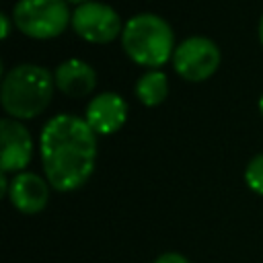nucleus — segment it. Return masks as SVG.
<instances>
[{
  "label": "nucleus",
  "instance_id": "obj_16",
  "mask_svg": "<svg viewBox=\"0 0 263 263\" xmlns=\"http://www.w3.org/2000/svg\"><path fill=\"white\" fill-rule=\"evenodd\" d=\"M259 39H261V45H263V14H261V21H259Z\"/></svg>",
  "mask_w": 263,
  "mask_h": 263
},
{
  "label": "nucleus",
  "instance_id": "obj_17",
  "mask_svg": "<svg viewBox=\"0 0 263 263\" xmlns=\"http://www.w3.org/2000/svg\"><path fill=\"white\" fill-rule=\"evenodd\" d=\"M68 2H72V4H86V2H92V0H68Z\"/></svg>",
  "mask_w": 263,
  "mask_h": 263
},
{
  "label": "nucleus",
  "instance_id": "obj_5",
  "mask_svg": "<svg viewBox=\"0 0 263 263\" xmlns=\"http://www.w3.org/2000/svg\"><path fill=\"white\" fill-rule=\"evenodd\" d=\"M173 66L181 78L189 82H201L218 70L220 49L208 37H187L185 41H181V45L175 47Z\"/></svg>",
  "mask_w": 263,
  "mask_h": 263
},
{
  "label": "nucleus",
  "instance_id": "obj_15",
  "mask_svg": "<svg viewBox=\"0 0 263 263\" xmlns=\"http://www.w3.org/2000/svg\"><path fill=\"white\" fill-rule=\"evenodd\" d=\"M8 189H10V185H8V181H6V173H2V175H0V193L4 195V193H8Z\"/></svg>",
  "mask_w": 263,
  "mask_h": 263
},
{
  "label": "nucleus",
  "instance_id": "obj_2",
  "mask_svg": "<svg viewBox=\"0 0 263 263\" xmlns=\"http://www.w3.org/2000/svg\"><path fill=\"white\" fill-rule=\"evenodd\" d=\"M51 74L37 64H18L2 80L0 101L12 119H31L43 113L53 92Z\"/></svg>",
  "mask_w": 263,
  "mask_h": 263
},
{
  "label": "nucleus",
  "instance_id": "obj_3",
  "mask_svg": "<svg viewBox=\"0 0 263 263\" xmlns=\"http://www.w3.org/2000/svg\"><path fill=\"white\" fill-rule=\"evenodd\" d=\"M121 43L136 64L154 70L175 53V35L171 25L152 12L132 16L123 27Z\"/></svg>",
  "mask_w": 263,
  "mask_h": 263
},
{
  "label": "nucleus",
  "instance_id": "obj_13",
  "mask_svg": "<svg viewBox=\"0 0 263 263\" xmlns=\"http://www.w3.org/2000/svg\"><path fill=\"white\" fill-rule=\"evenodd\" d=\"M154 263H189V259L187 257H183L181 253H162V255H158L156 259H154Z\"/></svg>",
  "mask_w": 263,
  "mask_h": 263
},
{
  "label": "nucleus",
  "instance_id": "obj_11",
  "mask_svg": "<svg viewBox=\"0 0 263 263\" xmlns=\"http://www.w3.org/2000/svg\"><path fill=\"white\" fill-rule=\"evenodd\" d=\"M168 95V80L166 74L160 70H150L136 82V97L146 107L160 105Z\"/></svg>",
  "mask_w": 263,
  "mask_h": 263
},
{
  "label": "nucleus",
  "instance_id": "obj_6",
  "mask_svg": "<svg viewBox=\"0 0 263 263\" xmlns=\"http://www.w3.org/2000/svg\"><path fill=\"white\" fill-rule=\"evenodd\" d=\"M72 27L82 39L90 43H109L119 33H123L121 18L115 8L95 0L76 6L72 14Z\"/></svg>",
  "mask_w": 263,
  "mask_h": 263
},
{
  "label": "nucleus",
  "instance_id": "obj_18",
  "mask_svg": "<svg viewBox=\"0 0 263 263\" xmlns=\"http://www.w3.org/2000/svg\"><path fill=\"white\" fill-rule=\"evenodd\" d=\"M259 111H261V115H263V95H261V99H259Z\"/></svg>",
  "mask_w": 263,
  "mask_h": 263
},
{
  "label": "nucleus",
  "instance_id": "obj_7",
  "mask_svg": "<svg viewBox=\"0 0 263 263\" xmlns=\"http://www.w3.org/2000/svg\"><path fill=\"white\" fill-rule=\"evenodd\" d=\"M0 138H2V156H0L2 173L23 171L33 154V140L29 129L18 119L4 117L0 121Z\"/></svg>",
  "mask_w": 263,
  "mask_h": 263
},
{
  "label": "nucleus",
  "instance_id": "obj_10",
  "mask_svg": "<svg viewBox=\"0 0 263 263\" xmlns=\"http://www.w3.org/2000/svg\"><path fill=\"white\" fill-rule=\"evenodd\" d=\"M53 82H55V86L64 95H68L72 99H80V97H86L95 88V84H97V72L86 62L72 58V60L62 62L55 68Z\"/></svg>",
  "mask_w": 263,
  "mask_h": 263
},
{
  "label": "nucleus",
  "instance_id": "obj_4",
  "mask_svg": "<svg viewBox=\"0 0 263 263\" xmlns=\"http://www.w3.org/2000/svg\"><path fill=\"white\" fill-rule=\"evenodd\" d=\"M12 18L16 29L33 39L58 37L72 21L66 0H18L12 8Z\"/></svg>",
  "mask_w": 263,
  "mask_h": 263
},
{
  "label": "nucleus",
  "instance_id": "obj_8",
  "mask_svg": "<svg viewBox=\"0 0 263 263\" xmlns=\"http://www.w3.org/2000/svg\"><path fill=\"white\" fill-rule=\"evenodd\" d=\"M127 117V103L117 92H101L86 105L84 121L95 134L109 136L115 134Z\"/></svg>",
  "mask_w": 263,
  "mask_h": 263
},
{
  "label": "nucleus",
  "instance_id": "obj_9",
  "mask_svg": "<svg viewBox=\"0 0 263 263\" xmlns=\"http://www.w3.org/2000/svg\"><path fill=\"white\" fill-rule=\"evenodd\" d=\"M8 197L23 214H37L49 201V185L35 173H18L10 181Z\"/></svg>",
  "mask_w": 263,
  "mask_h": 263
},
{
  "label": "nucleus",
  "instance_id": "obj_12",
  "mask_svg": "<svg viewBox=\"0 0 263 263\" xmlns=\"http://www.w3.org/2000/svg\"><path fill=\"white\" fill-rule=\"evenodd\" d=\"M245 181L255 193L263 195V154L251 158V162L245 168Z\"/></svg>",
  "mask_w": 263,
  "mask_h": 263
},
{
  "label": "nucleus",
  "instance_id": "obj_14",
  "mask_svg": "<svg viewBox=\"0 0 263 263\" xmlns=\"http://www.w3.org/2000/svg\"><path fill=\"white\" fill-rule=\"evenodd\" d=\"M0 23H2V33H0V37H2V39H6V37H8V33H10L8 16H6V14H0Z\"/></svg>",
  "mask_w": 263,
  "mask_h": 263
},
{
  "label": "nucleus",
  "instance_id": "obj_1",
  "mask_svg": "<svg viewBox=\"0 0 263 263\" xmlns=\"http://www.w3.org/2000/svg\"><path fill=\"white\" fill-rule=\"evenodd\" d=\"M97 160V134L72 113L51 117L41 132V162L49 185L58 191L82 187Z\"/></svg>",
  "mask_w": 263,
  "mask_h": 263
}]
</instances>
